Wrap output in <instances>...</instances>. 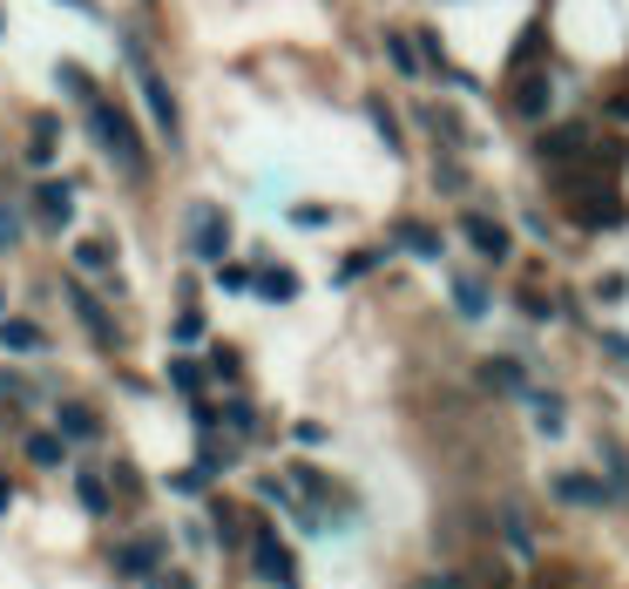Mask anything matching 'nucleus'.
<instances>
[{"mask_svg":"<svg viewBox=\"0 0 629 589\" xmlns=\"http://www.w3.org/2000/svg\"><path fill=\"white\" fill-rule=\"evenodd\" d=\"M149 589H190V576H176V569H156V576H149Z\"/></svg>","mask_w":629,"mask_h":589,"instance_id":"nucleus-35","label":"nucleus"},{"mask_svg":"<svg viewBox=\"0 0 629 589\" xmlns=\"http://www.w3.org/2000/svg\"><path fill=\"white\" fill-rule=\"evenodd\" d=\"M8 508H14V488H8V482H0V516H8Z\"/></svg>","mask_w":629,"mask_h":589,"instance_id":"nucleus-38","label":"nucleus"},{"mask_svg":"<svg viewBox=\"0 0 629 589\" xmlns=\"http://www.w3.org/2000/svg\"><path fill=\"white\" fill-rule=\"evenodd\" d=\"M129 61H136V82H142V102H149V123H156V136H163L170 149L183 143V115H176V95H170V82L156 75V61L129 42Z\"/></svg>","mask_w":629,"mask_h":589,"instance_id":"nucleus-2","label":"nucleus"},{"mask_svg":"<svg viewBox=\"0 0 629 589\" xmlns=\"http://www.w3.org/2000/svg\"><path fill=\"white\" fill-rule=\"evenodd\" d=\"M89 129H95V143L123 163L129 177H149V149H142V136H136V123H129V109L123 102H89Z\"/></svg>","mask_w":629,"mask_h":589,"instance_id":"nucleus-1","label":"nucleus"},{"mask_svg":"<svg viewBox=\"0 0 629 589\" xmlns=\"http://www.w3.org/2000/svg\"><path fill=\"white\" fill-rule=\"evenodd\" d=\"M556 495H562V501H575V508H603V501H609V488H603V482H588V475H575V467H569V475H556Z\"/></svg>","mask_w":629,"mask_h":589,"instance_id":"nucleus-11","label":"nucleus"},{"mask_svg":"<svg viewBox=\"0 0 629 589\" xmlns=\"http://www.w3.org/2000/svg\"><path fill=\"white\" fill-rule=\"evenodd\" d=\"M251 569H258V582H271V589H298V563H291V548L271 535V529L251 535Z\"/></svg>","mask_w":629,"mask_h":589,"instance_id":"nucleus-4","label":"nucleus"},{"mask_svg":"<svg viewBox=\"0 0 629 589\" xmlns=\"http://www.w3.org/2000/svg\"><path fill=\"white\" fill-rule=\"evenodd\" d=\"M55 434H61V441H95L102 420H95L89 400H61V407H55Z\"/></svg>","mask_w":629,"mask_h":589,"instance_id":"nucleus-8","label":"nucleus"},{"mask_svg":"<svg viewBox=\"0 0 629 589\" xmlns=\"http://www.w3.org/2000/svg\"><path fill=\"white\" fill-rule=\"evenodd\" d=\"M460 230H467V245H474L488 264H501L507 251H515V245H507V230H501L494 217H460Z\"/></svg>","mask_w":629,"mask_h":589,"instance_id":"nucleus-9","label":"nucleus"},{"mask_svg":"<svg viewBox=\"0 0 629 589\" xmlns=\"http://www.w3.org/2000/svg\"><path fill=\"white\" fill-rule=\"evenodd\" d=\"M400 245L413 258H441V230H426V224H400Z\"/></svg>","mask_w":629,"mask_h":589,"instance_id":"nucleus-20","label":"nucleus"},{"mask_svg":"<svg viewBox=\"0 0 629 589\" xmlns=\"http://www.w3.org/2000/svg\"><path fill=\"white\" fill-rule=\"evenodd\" d=\"M68 298H75V312H82V326L95 332V346H115V326H108V312H102V305H95L82 285H68Z\"/></svg>","mask_w":629,"mask_h":589,"instance_id":"nucleus-12","label":"nucleus"},{"mask_svg":"<svg viewBox=\"0 0 629 589\" xmlns=\"http://www.w3.org/2000/svg\"><path fill=\"white\" fill-rule=\"evenodd\" d=\"M515 115H522V123H541V115H548V75H541V61L515 68Z\"/></svg>","mask_w":629,"mask_h":589,"instance_id":"nucleus-6","label":"nucleus"},{"mask_svg":"<svg viewBox=\"0 0 629 589\" xmlns=\"http://www.w3.org/2000/svg\"><path fill=\"white\" fill-rule=\"evenodd\" d=\"M386 61H392V68H400V75H420V68H426V61L413 55V42H407V34H400V27H386Z\"/></svg>","mask_w":629,"mask_h":589,"instance_id":"nucleus-18","label":"nucleus"},{"mask_svg":"<svg viewBox=\"0 0 629 589\" xmlns=\"http://www.w3.org/2000/svg\"><path fill=\"white\" fill-rule=\"evenodd\" d=\"M48 156H55V115H42L27 136V163H48Z\"/></svg>","mask_w":629,"mask_h":589,"instance_id":"nucleus-22","label":"nucleus"},{"mask_svg":"<svg viewBox=\"0 0 629 589\" xmlns=\"http://www.w3.org/2000/svg\"><path fill=\"white\" fill-rule=\"evenodd\" d=\"M501 529H507V548H522V556L535 548V535H528V522L515 516V508H507V516H501Z\"/></svg>","mask_w":629,"mask_h":589,"instance_id":"nucleus-25","label":"nucleus"},{"mask_svg":"<svg viewBox=\"0 0 629 589\" xmlns=\"http://www.w3.org/2000/svg\"><path fill=\"white\" fill-rule=\"evenodd\" d=\"M582 143H588V129H548V136H541V156L556 163V156H575Z\"/></svg>","mask_w":629,"mask_h":589,"instance_id":"nucleus-21","label":"nucleus"},{"mask_svg":"<svg viewBox=\"0 0 629 589\" xmlns=\"http://www.w3.org/2000/svg\"><path fill=\"white\" fill-rule=\"evenodd\" d=\"M75 264H82V271H115V251L102 238H89V245H75Z\"/></svg>","mask_w":629,"mask_h":589,"instance_id":"nucleus-24","label":"nucleus"},{"mask_svg":"<svg viewBox=\"0 0 629 589\" xmlns=\"http://www.w3.org/2000/svg\"><path fill=\"white\" fill-rule=\"evenodd\" d=\"M609 123H629V95H616V102H609Z\"/></svg>","mask_w":629,"mask_h":589,"instance_id":"nucleus-36","label":"nucleus"},{"mask_svg":"<svg viewBox=\"0 0 629 589\" xmlns=\"http://www.w3.org/2000/svg\"><path fill=\"white\" fill-rule=\"evenodd\" d=\"M569 196H575V217H582L588 230H616V224H622L616 190H603V183H569Z\"/></svg>","mask_w":629,"mask_h":589,"instance_id":"nucleus-5","label":"nucleus"},{"mask_svg":"<svg viewBox=\"0 0 629 589\" xmlns=\"http://www.w3.org/2000/svg\"><path fill=\"white\" fill-rule=\"evenodd\" d=\"M373 129H379L392 149H400V123H392V109H386V102H373Z\"/></svg>","mask_w":629,"mask_h":589,"instance_id":"nucleus-29","label":"nucleus"},{"mask_svg":"<svg viewBox=\"0 0 629 589\" xmlns=\"http://www.w3.org/2000/svg\"><path fill=\"white\" fill-rule=\"evenodd\" d=\"M34 217H42L48 230H61L75 217V190L68 183H42V190H34Z\"/></svg>","mask_w":629,"mask_h":589,"instance_id":"nucleus-10","label":"nucleus"},{"mask_svg":"<svg viewBox=\"0 0 629 589\" xmlns=\"http://www.w3.org/2000/svg\"><path fill=\"white\" fill-rule=\"evenodd\" d=\"M176 346H196V339H204V319H196V312H183V319H176V332H170Z\"/></svg>","mask_w":629,"mask_h":589,"instance_id":"nucleus-30","label":"nucleus"},{"mask_svg":"<svg viewBox=\"0 0 629 589\" xmlns=\"http://www.w3.org/2000/svg\"><path fill=\"white\" fill-rule=\"evenodd\" d=\"M454 305L467 312V319H481V312H488V285H481V279H467V271H460V279H454Z\"/></svg>","mask_w":629,"mask_h":589,"instance_id":"nucleus-19","label":"nucleus"},{"mask_svg":"<svg viewBox=\"0 0 629 589\" xmlns=\"http://www.w3.org/2000/svg\"><path fill=\"white\" fill-rule=\"evenodd\" d=\"M14 245H21V217L0 204V251H14Z\"/></svg>","mask_w":629,"mask_h":589,"instance_id":"nucleus-31","label":"nucleus"},{"mask_svg":"<svg viewBox=\"0 0 629 589\" xmlns=\"http://www.w3.org/2000/svg\"><path fill=\"white\" fill-rule=\"evenodd\" d=\"M170 386H176V393H196V386H204V373H196V360H170Z\"/></svg>","mask_w":629,"mask_h":589,"instance_id":"nucleus-26","label":"nucleus"},{"mask_svg":"<svg viewBox=\"0 0 629 589\" xmlns=\"http://www.w3.org/2000/svg\"><path fill=\"white\" fill-rule=\"evenodd\" d=\"M0 346H8V352H42L48 339H42L34 319H0Z\"/></svg>","mask_w":629,"mask_h":589,"instance_id":"nucleus-14","label":"nucleus"},{"mask_svg":"<svg viewBox=\"0 0 629 589\" xmlns=\"http://www.w3.org/2000/svg\"><path fill=\"white\" fill-rule=\"evenodd\" d=\"M190 251L204 258V264H224L230 258V217L217 204H196L190 211Z\"/></svg>","mask_w":629,"mask_h":589,"instance_id":"nucleus-3","label":"nucleus"},{"mask_svg":"<svg viewBox=\"0 0 629 589\" xmlns=\"http://www.w3.org/2000/svg\"><path fill=\"white\" fill-rule=\"evenodd\" d=\"M75 495H82L89 516H108V508H115V495H108V482H102V475H75Z\"/></svg>","mask_w":629,"mask_h":589,"instance_id":"nucleus-15","label":"nucleus"},{"mask_svg":"<svg viewBox=\"0 0 629 589\" xmlns=\"http://www.w3.org/2000/svg\"><path fill=\"white\" fill-rule=\"evenodd\" d=\"M61 8H75V14H102V8H95V0H61Z\"/></svg>","mask_w":629,"mask_h":589,"instance_id":"nucleus-37","label":"nucleus"},{"mask_svg":"<svg viewBox=\"0 0 629 589\" xmlns=\"http://www.w3.org/2000/svg\"><path fill=\"white\" fill-rule=\"evenodd\" d=\"M55 89H61V95H75V102H95V82H89L82 68H55Z\"/></svg>","mask_w":629,"mask_h":589,"instance_id":"nucleus-23","label":"nucleus"},{"mask_svg":"<svg viewBox=\"0 0 629 589\" xmlns=\"http://www.w3.org/2000/svg\"><path fill=\"white\" fill-rule=\"evenodd\" d=\"M27 461L34 467H61L68 461V441L61 434H27Z\"/></svg>","mask_w":629,"mask_h":589,"instance_id":"nucleus-17","label":"nucleus"},{"mask_svg":"<svg viewBox=\"0 0 629 589\" xmlns=\"http://www.w3.org/2000/svg\"><path fill=\"white\" fill-rule=\"evenodd\" d=\"M325 217H332V211H319V204H298V211H291V224H305V230H319Z\"/></svg>","mask_w":629,"mask_h":589,"instance_id":"nucleus-32","label":"nucleus"},{"mask_svg":"<svg viewBox=\"0 0 629 589\" xmlns=\"http://www.w3.org/2000/svg\"><path fill=\"white\" fill-rule=\"evenodd\" d=\"M224 420H230V427H238V434H251V427H258V414H251V407H244V400H238V407H230V414H224Z\"/></svg>","mask_w":629,"mask_h":589,"instance_id":"nucleus-34","label":"nucleus"},{"mask_svg":"<svg viewBox=\"0 0 629 589\" xmlns=\"http://www.w3.org/2000/svg\"><path fill=\"white\" fill-rule=\"evenodd\" d=\"M373 264H379V251H352V258H345V271H339V279L352 285V279H366V271H373Z\"/></svg>","mask_w":629,"mask_h":589,"instance_id":"nucleus-28","label":"nucleus"},{"mask_svg":"<svg viewBox=\"0 0 629 589\" xmlns=\"http://www.w3.org/2000/svg\"><path fill=\"white\" fill-rule=\"evenodd\" d=\"M156 563H163V542H156V535H142V542H123V548H115V576L149 582V576H156Z\"/></svg>","mask_w":629,"mask_h":589,"instance_id":"nucleus-7","label":"nucleus"},{"mask_svg":"<svg viewBox=\"0 0 629 589\" xmlns=\"http://www.w3.org/2000/svg\"><path fill=\"white\" fill-rule=\"evenodd\" d=\"M251 285H258V298H271V305H291V298H298V279H291L285 264H271V271H258Z\"/></svg>","mask_w":629,"mask_h":589,"instance_id":"nucleus-13","label":"nucleus"},{"mask_svg":"<svg viewBox=\"0 0 629 589\" xmlns=\"http://www.w3.org/2000/svg\"><path fill=\"white\" fill-rule=\"evenodd\" d=\"M622 292H629V279H622V271H609V279H603V285H596V298H609V305H616V298H622Z\"/></svg>","mask_w":629,"mask_h":589,"instance_id":"nucleus-33","label":"nucleus"},{"mask_svg":"<svg viewBox=\"0 0 629 589\" xmlns=\"http://www.w3.org/2000/svg\"><path fill=\"white\" fill-rule=\"evenodd\" d=\"M217 285L224 292H251V271L244 264H217Z\"/></svg>","mask_w":629,"mask_h":589,"instance_id":"nucleus-27","label":"nucleus"},{"mask_svg":"<svg viewBox=\"0 0 629 589\" xmlns=\"http://www.w3.org/2000/svg\"><path fill=\"white\" fill-rule=\"evenodd\" d=\"M481 380H488V386H501V393H528V373H522L515 360H488V366H481Z\"/></svg>","mask_w":629,"mask_h":589,"instance_id":"nucleus-16","label":"nucleus"}]
</instances>
